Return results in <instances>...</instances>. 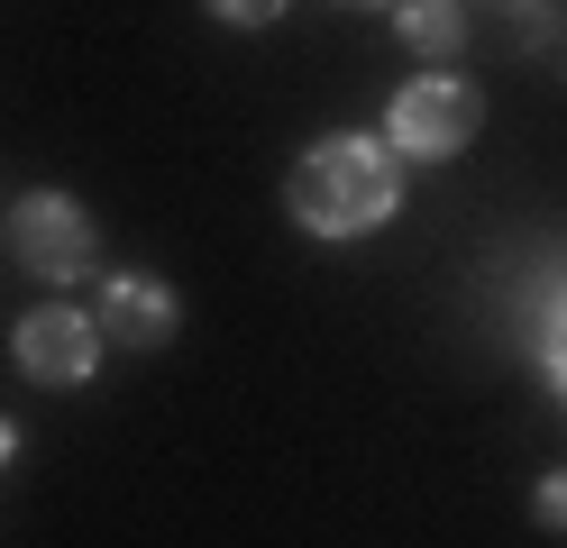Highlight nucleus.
<instances>
[{
  "instance_id": "obj_8",
  "label": "nucleus",
  "mask_w": 567,
  "mask_h": 548,
  "mask_svg": "<svg viewBox=\"0 0 567 548\" xmlns=\"http://www.w3.org/2000/svg\"><path fill=\"white\" fill-rule=\"evenodd\" d=\"M530 348H540V375H549V393L567 402V275L549 283V302H540V339H530Z\"/></svg>"
},
{
  "instance_id": "obj_4",
  "label": "nucleus",
  "mask_w": 567,
  "mask_h": 548,
  "mask_svg": "<svg viewBox=\"0 0 567 548\" xmlns=\"http://www.w3.org/2000/svg\"><path fill=\"white\" fill-rule=\"evenodd\" d=\"M101 356H111V339H101V320L74 311V302H38V311L10 329V365H19L28 384H47V393L92 384V375H101Z\"/></svg>"
},
{
  "instance_id": "obj_12",
  "label": "nucleus",
  "mask_w": 567,
  "mask_h": 548,
  "mask_svg": "<svg viewBox=\"0 0 567 548\" xmlns=\"http://www.w3.org/2000/svg\"><path fill=\"white\" fill-rule=\"evenodd\" d=\"M330 10H394V0H330Z\"/></svg>"
},
{
  "instance_id": "obj_1",
  "label": "nucleus",
  "mask_w": 567,
  "mask_h": 548,
  "mask_svg": "<svg viewBox=\"0 0 567 548\" xmlns=\"http://www.w3.org/2000/svg\"><path fill=\"white\" fill-rule=\"evenodd\" d=\"M284 210L302 219L311 238H375L384 219L403 210V165H394V146L384 137H321V146H302V165L293 183H284Z\"/></svg>"
},
{
  "instance_id": "obj_9",
  "label": "nucleus",
  "mask_w": 567,
  "mask_h": 548,
  "mask_svg": "<svg viewBox=\"0 0 567 548\" xmlns=\"http://www.w3.org/2000/svg\"><path fill=\"white\" fill-rule=\"evenodd\" d=\"M202 10L220 19V28H275L284 10H293V0H202Z\"/></svg>"
},
{
  "instance_id": "obj_10",
  "label": "nucleus",
  "mask_w": 567,
  "mask_h": 548,
  "mask_svg": "<svg viewBox=\"0 0 567 548\" xmlns=\"http://www.w3.org/2000/svg\"><path fill=\"white\" fill-rule=\"evenodd\" d=\"M530 521H540V530H567V466L540 475V494H530Z\"/></svg>"
},
{
  "instance_id": "obj_7",
  "label": "nucleus",
  "mask_w": 567,
  "mask_h": 548,
  "mask_svg": "<svg viewBox=\"0 0 567 548\" xmlns=\"http://www.w3.org/2000/svg\"><path fill=\"white\" fill-rule=\"evenodd\" d=\"M504 19H513V46L522 55H558L567 46V10H558V0H504Z\"/></svg>"
},
{
  "instance_id": "obj_3",
  "label": "nucleus",
  "mask_w": 567,
  "mask_h": 548,
  "mask_svg": "<svg viewBox=\"0 0 567 548\" xmlns=\"http://www.w3.org/2000/svg\"><path fill=\"white\" fill-rule=\"evenodd\" d=\"M0 247H10L19 275L64 283V292H74V283L101 266V229H92V210H83L74 193H28V201H10V219H0Z\"/></svg>"
},
{
  "instance_id": "obj_11",
  "label": "nucleus",
  "mask_w": 567,
  "mask_h": 548,
  "mask_svg": "<svg viewBox=\"0 0 567 548\" xmlns=\"http://www.w3.org/2000/svg\"><path fill=\"white\" fill-rule=\"evenodd\" d=\"M10 457H19V421L0 412V466H10Z\"/></svg>"
},
{
  "instance_id": "obj_2",
  "label": "nucleus",
  "mask_w": 567,
  "mask_h": 548,
  "mask_svg": "<svg viewBox=\"0 0 567 548\" xmlns=\"http://www.w3.org/2000/svg\"><path fill=\"white\" fill-rule=\"evenodd\" d=\"M485 128V92L467 83V73H412V83L394 92V110H384V146H394V165H449L467 156Z\"/></svg>"
},
{
  "instance_id": "obj_6",
  "label": "nucleus",
  "mask_w": 567,
  "mask_h": 548,
  "mask_svg": "<svg viewBox=\"0 0 567 548\" xmlns=\"http://www.w3.org/2000/svg\"><path fill=\"white\" fill-rule=\"evenodd\" d=\"M394 37H403V46L412 55H457V46H467V0H394Z\"/></svg>"
},
{
  "instance_id": "obj_5",
  "label": "nucleus",
  "mask_w": 567,
  "mask_h": 548,
  "mask_svg": "<svg viewBox=\"0 0 567 548\" xmlns=\"http://www.w3.org/2000/svg\"><path fill=\"white\" fill-rule=\"evenodd\" d=\"M92 320H101V339H111L120 356H156V348H174V329H184V302H174V283L165 275H101V302H92Z\"/></svg>"
}]
</instances>
